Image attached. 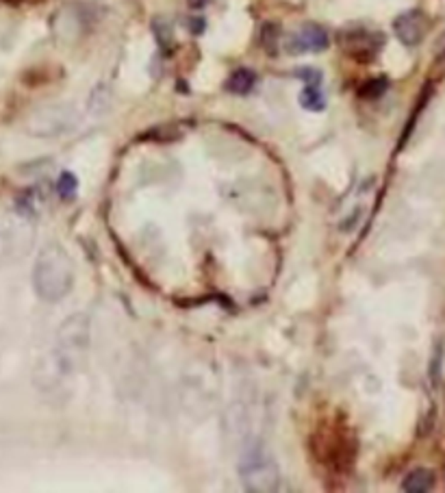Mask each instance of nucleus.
<instances>
[{"label":"nucleus","mask_w":445,"mask_h":493,"mask_svg":"<svg viewBox=\"0 0 445 493\" xmlns=\"http://www.w3.org/2000/svg\"><path fill=\"white\" fill-rule=\"evenodd\" d=\"M74 263L61 243L50 241L33 265V289L44 302H59L72 292Z\"/></svg>","instance_id":"f257e3e1"},{"label":"nucleus","mask_w":445,"mask_h":493,"mask_svg":"<svg viewBox=\"0 0 445 493\" xmlns=\"http://www.w3.org/2000/svg\"><path fill=\"white\" fill-rule=\"evenodd\" d=\"M239 476H242L244 487L248 491H259V493L276 491L281 480L276 461H274L267 445H263L261 441H252L242 450V456H239Z\"/></svg>","instance_id":"f03ea898"},{"label":"nucleus","mask_w":445,"mask_h":493,"mask_svg":"<svg viewBox=\"0 0 445 493\" xmlns=\"http://www.w3.org/2000/svg\"><path fill=\"white\" fill-rule=\"evenodd\" d=\"M89 348V320L87 315H70L57 333V367L70 372L79 367Z\"/></svg>","instance_id":"7ed1b4c3"},{"label":"nucleus","mask_w":445,"mask_h":493,"mask_svg":"<svg viewBox=\"0 0 445 493\" xmlns=\"http://www.w3.org/2000/svg\"><path fill=\"white\" fill-rule=\"evenodd\" d=\"M426 18L422 11H406L393 20V31L404 46H417L426 35Z\"/></svg>","instance_id":"20e7f679"},{"label":"nucleus","mask_w":445,"mask_h":493,"mask_svg":"<svg viewBox=\"0 0 445 493\" xmlns=\"http://www.w3.org/2000/svg\"><path fill=\"white\" fill-rule=\"evenodd\" d=\"M328 48V33L317 24H304L302 31L289 42V52L302 55V52H320Z\"/></svg>","instance_id":"39448f33"},{"label":"nucleus","mask_w":445,"mask_h":493,"mask_svg":"<svg viewBox=\"0 0 445 493\" xmlns=\"http://www.w3.org/2000/svg\"><path fill=\"white\" fill-rule=\"evenodd\" d=\"M341 44H346L348 52L356 59H363V52H367L369 57L376 52V48H378V42H376L373 35L369 33H348L346 38L341 35Z\"/></svg>","instance_id":"423d86ee"},{"label":"nucleus","mask_w":445,"mask_h":493,"mask_svg":"<svg viewBox=\"0 0 445 493\" xmlns=\"http://www.w3.org/2000/svg\"><path fill=\"white\" fill-rule=\"evenodd\" d=\"M434 484V474L428 467H417L413 472H408L406 478L402 480V489L408 493H426Z\"/></svg>","instance_id":"0eeeda50"},{"label":"nucleus","mask_w":445,"mask_h":493,"mask_svg":"<svg viewBox=\"0 0 445 493\" xmlns=\"http://www.w3.org/2000/svg\"><path fill=\"white\" fill-rule=\"evenodd\" d=\"M254 83H257V74L252 72V70L239 67V70H235V72L228 77L226 89H228L230 94H237V96H246V94L252 92Z\"/></svg>","instance_id":"6e6552de"},{"label":"nucleus","mask_w":445,"mask_h":493,"mask_svg":"<svg viewBox=\"0 0 445 493\" xmlns=\"http://www.w3.org/2000/svg\"><path fill=\"white\" fill-rule=\"evenodd\" d=\"M152 33H154V40L159 44L161 50H172L174 48V28L165 18H154L152 22Z\"/></svg>","instance_id":"1a4fd4ad"},{"label":"nucleus","mask_w":445,"mask_h":493,"mask_svg":"<svg viewBox=\"0 0 445 493\" xmlns=\"http://www.w3.org/2000/svg\"><path fill=\"white\" fill-rule=\"evenodd\" d=\"M300 104L306 111H324L326 109V98L320 92V85H306L300 94Z\"/></svg>","instance_id":"9d476101"},{"label":"nucleus","mask_w":445,"mask_h":493,"mask_svg":"<svg viewBox=\"0 0 445 493\" xmlns=\"http://www.w3.org/2000/svg\"><path fill=\"white\" fill-rule=\"evenodd\" d=\"M57 192L61 196V200H74L77 192H79V181L72 172H63L57 181Z\"/></svg>","instance_id":"9b49d317"},{"label":"nucleus","mask_w":445,"mask_h":493,"mask_svg":"<svg viewBox=\"0 0 445 493\" xmlns=\"http://www.w3.org/2000/svg\"><path fill=\"white\" fill-rule=\"evenodd\" d=\"M261 46L265 48L267 55H276V48H278V26L276 24H263Z\"/></svg>","instance_id":"f8f14e48"},{"label":"nucleus","mask_w":445,"mask_h":493,"mask_svg":"<svg viewBox=\"0 0 445 493\" xmlns=\"http://www.w3.org/2000/svg\"><path fill=\"white\" fill-rule=\"evenodd\" d=\"M387 87H389V83H387V79H371V81H367L363 87H361V96L363 98H378V96H383L385 92H387Z\"/></svg>","instance_id":"ddd939ff"},{"label":"nucleus","mask_w":445,"mask_h":493,"mask_svg":"<svg viewBox=\"0 0 445 493\" xmlns=\"http://www.w3.org/2000/svg\"><path fill=\"white\" fill-rule=\"evenodd\" d=\"M298 79H302L306 85H320L322 83V72L315 67H300L298 72H295Z\"/></svg>","instance_id":"4468645a"},{"label":"nucleus","mask_w":445,"mask_h":493,"mask_svg":"<svg viewBox=\"0 0 445 493\" xmlns=\"http://www.w3.org/2000/svg\"><path fill=\"white\" fill-rule=\"evenodd\" d=\"M189 26H191V31H193L196 35L204 33V28H207V24H204V20H202V18H193V20L189 22Z\"/></svg>","instance_id":"2eb2a0df"},{"label":"nucleus","mask_w":445,"mask_h":493,"mask_svg":"<svg viewBox=\"0 0 445 493\" xmlns=\"http://www.w3.org/2000/svg\"><path fill=\"white\" fill-rule=\"evenodd\" d=\"M187 3L191 9H202L204 5H207V0H187Z\"/></svg>","instance_id":"dca6fc26"},{"label":"nucleus","mask_w":445,"mask_h":493,"mask_svg":"<svg viewBox=\"0 0 445 493\" xmlns=\"http://www.w3.org/2000/svg\"><path fill=\"white\" fill-rule=\"evenodd\" d=\"M443 40H445V38H443Z\"/></svg>","instance_id":"f3484780"}]
</instances>
